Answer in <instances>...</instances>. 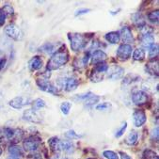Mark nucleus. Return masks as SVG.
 <instances>
[{"label":"nucleus","mask_w":159,"mask_h":159,"mask_svg":"<svg viewBox=\"0 0 159 159\" xmlns=\"http://www.w3.org/2000/svg\"><path fill=\"white\" fill-rule=\"evenodd\" d=\"M69 60V54L66 50L65 45L59 48L56 53L53 54L51 58L47 62V70L53 71L57 70L60 67L64 66Z\"/></svg>","instance_id":"f257e3e1"},{"label":"nucleus","mask_w":159,"mask_h":159,"mask_svg":"<svg viewBox=\"0 0 159 159\" xmlns=\"http://www.w3.org/2000/svg\"><path fill=\"white\" fill-rule=\"evenodd\" d=\"M69 39L71 42V48L75 52L84 49L87 46L89 41L86 35L79 33H70Z\"/></svg>","instance_id":"f03ea898"},{"label":"nucleus","mask_w":159,"mask_h":159,"mask_svg":"<svg viewBox=\"0 0 159 159\" xmlns=\"http://www.w3.org/2000/svg\"><path fill=\"white\" fill-rule=\"evenodd\" d=\"M50 77V74L46 75L45 76H42V78H38L37 79V85L38 87L40 88V89L45 91V92H49L51 94H54V95H57L58 94V90L57 89L52 85L49 81H48V78Z\"/></svg>","instance_id":"7ed1b4c3"},{"label":"nucleus","mask_w":159,"mask_h":159,"mask_svg":"<svg viewBox=\"0 0 159 159\" xmlns=\"http://www.w3.org/2000/svg\"><path fill=\"white\" fill-rule=\"evenodd\" d=\"M5 33L8 37L15 40V41H20L23 39V33L21 29L14 24L9 25L5 28Z\"/></svg>","instance_id":"20e7f679"},{"label":"nucleus","mask_w":159,"mask_h":159,"mask_svg":"<svg viewBox=\"0 0 159 159\" xmlns=\"http://www.w3.org/2000/svg\"><path fill=\"white\" fill-rule=\"evenodd\" d=\"M40 144H41V139H39L37 137H29L26 139H25L23 146L25 151L31 152L37 151Z\"/></svg>","instance_id":"39448f33"},{"label":"nucleus","mask_w":159,"mask_h":159,"mask_svg":"<svg viewBox=\"0 0 159 159\" xmlns=\"http://www.w3.org/2000/svg\"><path fill=\"white\" fill-rule=\"evenodd\" d=\"M132 46L130 44H120L117 50V57L120 60H127L132 54Z\"/></svg>","instance_id":"423d86ee"},{"label":"nucleus","mask_w":159,"mask_h":159,"mask_svg":"<svg viewBox=\"0 0 159 159\" xmlns=\"http://www.w3.org/2000/svg\"><path fill=\"white\" fill-rule=\"evenodd\" d=\"M30 104H31L30 99L29 98H26V97H24V96L15 97L12 100H11L10 103H9V105L12 108H15V109H21L22 107H24L25 106H28Z\"/></svg>","instance_id":"0eeeda50"},{"label":"nucleus","mask_w":159,"mask_h":159,"mask_svg":"<svg viewBox=\"0 0 159 159\" xmlns=\"http://www.w3.org/2000/svg\"><path fill=\"white\" fill-rule=\"evenodd\" d=\"M132 101L137 106H142L148 101V94L142 90L135 91L132 95Z\"/></svg>","instance_id":"6e6552de"},{"label":"nucleus","mask_w":159,"mask_h":159,"mask_svg":"<svg viewBox=\"0 0 159 159\" xmlns=\"http://www.w3.org/2000/svg\"><path fill=\"white\" fill-rule=\"evenodd\" d=\"M119 33H120V38H121L122 42L125 43V44L134 43V37L132 34V31L128 26L121 27V29Z\"/></svg>","instance_id":"1a4fd4ad"},{"label":"nucleus","mask_w":159,"mask_h":159,"mask_svg":"<svg viewBox=\"0 0 159 159\" xmlns=\"http://www.w3.org/2000/svg\"><path fill=\"white\" fill-rule=\"evenodd\" d=\"M133 120H134V124L136 127H141L147 120L146 114L143 110H136L133 114Z\"/></svg>","instance_id":"9d476101"},{"label":"nucleus","mask_w":159,"mask_h":159,"mask_svg":"<svg viewBox=\"0 0 159 159\" xmlns=\"http://www.w3.org/2000/svg\"><path fill=\"white\" fill-rule=\"evenodd\" d=\"M24 120H27V121H31V122H35V123H39L42 121L41 117L39 116V114L34 110V109H27L24 112V116H23Z\"/></svg>","instance_id":"9b49d317"},{"label":"nucleus","mask_w":159,"mask_h":159,"mask_svg":"<svg viewBox=\"0 0 159 159\" xmlns=\"http://www.w3.org/2000/svg\"><path fill=\"white\" fill-rule=\"evenodd\" d=\"M107 57V54L102 51V50H96L94 51L92 56H91V61L92 63H95V64H98V63L103 62L104 60H106Z\"/></svg>","instance_id":"f8f14e48"},{"label":"nucleus","mask_w":159,"mask_h":159,"mask_svg":"<svg viewBox=\"0 0 159 159\" xmlns=\"http://www.w3.org/2000/svg\"><path fill=\"white\" fill-rule=\"evenodd\" d=\"M28 67L31 71H37L43 67V60L40 57H34L28 62Z\"/></svg>","instance_id":"ddd939ff"},{"label":"nucleus","mask_w":159,"mask_h":159,"mask_svg":"<svg viewBox=\"0 0 159 159\" xmlns=\"http://www.w3.org/2000/svg\"><path fill=\"white\" fill-rule=\"evenodd\" d=\"M141 44L145 48H150L152 44H154V37L152 33H146L142 34L141 38Z\"/></svg>","instance_id":"4468645a"},{"label":"nucleus","mask_w":159,"mask_h":159,"mask_svg":"<svg viewBox=\"0 0 159 159\" xmlns=\"http://www.w3.org/2000/svg\"><path fill=\"white\" fill-rule=\"evenodd\" d=\"M79 83H78V80L75 77H70L66 80L65 82V90L68 91V92H71V91H74L77 89Z\"/></svg>","instance_id":"2eb2a0df"},{"label":"nucleus","mask_w":159,"mask_h":159,"mask_svg":"<svg viewBox=\"0 0 159 159\" xmlns=\"http://www.w3.org/2000/svg\"><path fill=\"white\" fill-rule=\"evenodd\" d=\"M105 39L111 44H116L120 42V33L117 31H112V32H108L105 35Z\"/></svg>","instance_id":"dca6fc26"},{"label":"nucleus","mask_w":159,"mask_h":159,"mask_svg":"<svg viewBox=\"0 0 159 159\" xmlns=\"http://www.w3.org/2000/svg\"><path fill=\"white\" fill-rule=\"evenodd\" d=\"M48 144L50 149L54 152H58L61 151L60 149V139L57 137H53L48 140Z\"/></svg>","instance_id":"f3484780"},{"label":"nucleus","mask_w":159,"mask_h":159,"mask_svg":"<svg viewBox=\"0 0 159 159\" xmlns=\"http://www.w3.org/2000/svg\"><path fill=\"white\" fill-rule=\"evenodd\" d=\"M124 74V70L120 67H114L112 70H111V73L110 75H108V78L111 79V80H117V79H120Z\"/></svg>","instance_id":"a211bd4d"},{"label":"nucleus","mask_w":159,"mask_h":159,"mask_svg":"<svg viewBox=\"0 0 159 159\" xmlns=\"http://www.w3.org/2000/svg\"><path fill=\"white\" fill-rule=\"evenodd\" d=\"M132 21H133V23H134L137 26H139V27H140V28H142L144 25H146L145 20H144L143 16H142L139 12L135 13V14L132 15Z\"/></svg>","instance_id":"6ab92c4d"},{"label":"nucleus","mask_w":159,"mask_h":159,"mask_svg":"<svg viewBox=\"0 0 159 159\" xmlns=\"http://www.w3.org/2000/svg\"><path fill=\"white\" fill-rule=\"evenodd\" d=\"M60 149L66 152H72L74 151V143L70 140H60Z\"/></svg>","instance_id":"aec40b11"},{"label":"nucleus","mask_w":159,"mask_h":159,"mask_svg":"<svg viewBox=\"0 0 159 159\" xmlns=\"http://www.w3.org/2000/svg\"><path fill=\"white\" fill-rule=\"evenodd\" d=\"M146 70L150 75H155L157 76L158 75V62L156 61L155 64H154V61L148 63V65L146 66Z\"/></svg>","instance_id":"412c9836"},{"label":"nucleus","mask_w":159,"mask_h":159,"mask_svg":"<svg viewBox=\"0 0 159 159\" xmlns=\"http://www.w3.org/2000/svg\"><path fill=\"white\" fill-rule=\"evenodd\" d=\"M145 58V51L142 48H137L133 52V59L137 61H142Z\"/></svg>","instance_id":"4be33fe9"},{"label":"nucleus","mask_w":159,"mask_h":159,"mask_svg":"<svg viewBox=\"0 0 159 159\" xmlns=\"http://www.w3.org/2000/svg\"><path fill=\"white\" fill-rule=\"evenodd\" d=\"M9 152L12 155V156H15V157H18L19 156H22L24 155V151L22 150V148H20L19 146H16V145H12L9 148Z\"/></svg>","instance_id":"5701e85b"},{"label":"nucleus","mask_w":159,"mask_h":159,"mask_svg":"<svg viewBox=\"0 0 159 159\" xmlns=\"http://www.w3.org/2000/svg\"><path fill=\"white\" fill-rule=\"evenodd\" d=\"M99 100H100V97L92 93L87 100L84 101V103L87 107H91V106H94L95 104H97L99 102Z\"/></svg>","instance_id":"b1692460"},{"label":"nucleus","mask_w":159,"mask_h":159,"mask_svg":"<svg viewBox=\"0 0 159 159\" xmlns=\"http://www.w3.org/2000/svg\"><path fill=\"white\" fill-rule=\"evenodd\" d=\"M138 138H139V135L136 131H132L128 137L126 138V143L128 145H135L138 141Z\"/></svg>","instance_id":"393cba45"},{"label":"nucleus","mask_w":159,"mask_h":159,"mask_svg":"<svg viewBox=\"0 0 159 159\" xmlns=\"http://www.w3.org/2000/svg\"><path fill=\"white\" fill-rule=\"evenodd\" d=\"M107 70H108V66L106 64V63L101 62V63H98V64L94 67L93 73H96V74H101V75H103V74H104V73H106Z\"/></svg>","instance_id":"a878e982"},{"label":"nucleus","mask_w":159,"mask_h":159,"mask_svg":"<svg viewBox=\"0 0 159 159\" xmlns=\"http://www.w3.org/2000/svg\"><path fill=\"white\" fill-rule=\"evenodd\" d=\"M71 107H72V104L71 103H69V102H63L61 104V106H60V110H61V112L64 115H68L70 113Z\"/></svg>","instance_id":"bb28decb"},{"label":"nucleus","mask_w":159,"mask_h":159,"mask_svg":"<svg viewBox=\"0 0 159 159\" xmlns=\"http://www.w3.org/2000/svg\"><path fill=\"white\" fill-rule=\"evenodd\" d=\"M143 159H158V155L152 150H145L143 152Z\"/></svg>","instance_id":"cd10ccee"},{"label":"nucleus","mask_w":159,"mask_h":159,"mask_svg":"<svg viewBox=\"0 0 159 159\" xmlns=\"http://www.w3.org/2000/svg\"><path fill=\"white\" fill-rule=\"evenodd\" d=\"M158 55V44L154 43L149 48V57L150 58H154Z\"/></svg>","instance_id":"c85d7f7f"},{"label":"nucleus","mask_w":159,"mask_h":159,"mask_svg":"<svg viewBox=\"0 0 159 159\" xmlns=\"http://www.w3.org/2000/svg\"><path fill=\"white\" fill-rule=\"evenodd\" d=\"M54 50V45L50 43H47L45 44H43L42 47H40V51L45 53V54H51Z\"/></svg>","instance_id":"c756f323"},{"label":"nucleus","mask_w":159,"mask_h":159,"mask_svg":"<svg viewBox=\"0 0 159 159\" xmlns=\"http://www.w3.org/2000/svg\"><path fill=\"white\" fill-rule=\"evenodd\" d=\"M148 19L152 23H157L158 19H159V12H158V11H154L150 12L148 14Z\"/></svg>","instance_id":"7c9ffc66"},{"label":"nucleus","mask_w":159,"mask_h":159,"mask_svg":"<svg viewBox=\"0 0 159 159\" xmlns=\"http://www.w3.org/2000/svg\"><path fill=\"white\" fill-rule=\"evenodd\" d=\"M103 155L107 159H119V155L112 151H105L103 152Z\"/></svg>","instance_id":"2f4dec72"},{"label":"nucleus","mask_w":159,"mask_h":159,"mask_svg":"<svg viewBox=\"0 0 159 159\" xmlns=\"http://www.w3.org/2000/svg\"><path fill=\"white\" fill-rule=\"evenodd\" d=\"M33 106L35 107V108H36V109H40V108L44 107L46 105H45V102H44L43 99L38 98V99H36V100L33 102Z\"/></svg>","instance_id":"473e14b6"},{"label":"nucleus","mask_w":159,"mask_h":159,"mask_svg":"<svg viewBox=\"0 0 159 159\" xmlns=\"http://www.w3.org/2000/svg\"><path fill=\"white\" fill-rule=\"evenodd\" d=\"M126 128H127V122H123V123L121 124V126H120V128L116 132L115 137H116V138H120V137L124 134Z\"/></svg>","instance_id":"72a5a7b5"},{"label":"nucleus","mask_w":159,"mask_h":159,"mask_svg":"<svg viewBox=\"0 0 159 159\" xmlns=\"http://www.w3.org/2000/svg\"><path fill=\"white\" fill-rule=\"evenodd\" d=\"M111 108V105L109 104V103H102V104H100V105H98L97 107H96V109L97 110H103V111H107V110H109Z\"/></svg>","instance_id":"f704fd0d"},{"label":"nucleus","mask_w":159,"mask_h":159,"mask_svg":"<svg viewBox=\"0 0 159 159\" xmlns=\"http://www.w3.org/2000/svg\"><path fill=\"white\" fill-rule=\"evenodd\" d=\"M158 137H159V130H158V126H156L155 128L152 131V133H151V139L152 140L157 141L158 140Z\"/></svg>","instance_id":"c9c22d12"},{"label":"nucleus","mask_w":159,"mask_h":159,"mask_svg":"<svg viewBox=\"0 0 159 159\" xmlns=\"http://www.w3.org/2000/svg\"><path fill=\"white\" fill-rule=\"evenodd\" d=\"M66 137L69 138V139H79V138H81L82 136L77 135L74 130H70V131H68V132L66 133Z\"/></svg>","instance_id":"e433bc0d"},{"label":"nucleus","mask_w":159,"mask_h":159,"mask_svg":"<svg viewBox=\"0 0 159 159\" xmlns=\"http://www.w3.org/2000/svg\"><path fill=\"white\" fill-rule=\"evenodd\" d=\"M6 17H7V14H6V13L4 12V11L1 9V10H0V26L4 25Z\"/></svg>","instance_id":"4c0bfd02"},{"label":"nucleus","mask_w":159,"mask_h":159,"mask_svg":"<svg viewBox=\"0 0 159 159\" xmlns=\"http://www.w3.org/2000/svg\"><path fill=\"white\" fill-rule=\"evenodd\" d=\"M2 10L4 11V12H5L7 15H8V14H12V13H13V9H12V7L10 6V5H6L5 7L2 8Z\"/></svg>","instance_id":"58836bf2"},{"label":"nucleus","mask_w":159,"mask_h":159,"mask_svg":"<svg viewBox=\"0 0 159 159\" xmlns=\"http://www.w3.org/2000/svg\"><path fill=\"white\" fill-rule=\"evenodd\" d=\"M90 11V10L89 9H79V10H77L76 11H75V16H78V15H82V14H86V13H88V12H89Z\"/></svg>","instance_id":"ea45409f"},{"label":"nucleus","mask_w":159,"mask_h":159,"mask_svg":"<svg viewBox=\"0 0 159 159\" xmlns=\"http://www.w3.org/2000/svg\"><path fill=\"white\" fill-rule=\"evenodd\" d=\"M26 159H43V156H42L40 153L35 152V153H31V154H29V155L27 156Z\"/></svg>","instance_id":"a19ab883"},{"label":"nucleus","mask_w":159,"mask_h":159,"mask_svg":"<svg viewBox=\"0 0 159 159\" xmlns=\"http://www.w3.org/2000/svg\"><path fill=\"white\" fill-rule=\"evenodd\" d=\"M120 159H132L128 154H127V153H124V152H120Z\"/></svg>","instance_id":"79ce46f5"},{"label":"nucleus","mask_w":159,"mask_h":159,"mask_svg":"<svg viewBox=\"0 0 159 159\" xmlns=\"http://www.w3.org/2000/svg\"><path fill=\"white\" fill-rule=\"evenodd\" d=\"M6 64V58H1L0 59V71H1Z\"/></svg>","instance_id":"37998d69"},{"label":"nucleus","mask_w":159,"mask_h":159,"mask_svg":"<svg viewBox=\"0 0 159 159\" xmlns=\"http://www.w3.org/2000/svg\"><path fill=\"white\" fill-rule=\"evenodd\" d=\"M8 159H19L18 157H15V156H12V155H11Z\"/></svg>","instance_id":"c03bdc74"},{"label":"nucleus","mask_w":159,"mask_h":159,"mask_svg":"<svg viewBox=\"0 0 159 159\" xmlns=\"http://www.w3.org/2000/svg\"><path fill=\"white\" fill-rule=\"evenodd\" d=\"M2 137H3V133L1 132V130H0V139H2Z\"/></svg>","instance_id":"a18cd8bd"},{"label":"nucleus","mask_w":159,"mask_h":159,"mask_svg":"<svg viewBox=\"0 0 159 159\" xmlns=\"http://www.w3.org/2000/svg\"><path fill=\"white\" fill-rule=\"evenodd\" d=\"M1 154H2V149L0 148V155H1Z\"/></svg>","instance_id":"49530a36"},{"label":"nucleus","mask_w":159,"mask_h":159,"mask_svg":"<svg viewBox=\"0 0 159 159\" xmlns=\"http://www.w3.org/2000/svg\"><path fill=\"white\" fill-rule=\"evenodd\" d=\"M88 159H94V158H88Z\"/></svg>","instance_id":"de8ad7c7"},{"label":"nucleus","mask_w":159,"mask_h":159,"mask_svg":"<svg viewBox=\"0 0 159 159\" xmlns=\"http://www.w3.org/2000/svg\"><path fill=\"white\" fill-rule=\"evenodd\" d=\"M64 159H71V158H64Z\"/></svg>","instance_id":"09e8293b"}]
</instances>
